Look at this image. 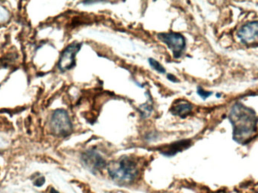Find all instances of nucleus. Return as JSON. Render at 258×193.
<instances>
[{"instance_id":"1","label":"nucleus","mask_w":258,"mask_h":193,"mask_svg":"<svg viewBox=\"0 0 258 193\" xmlns=\"http://www.w3.org/2000/svg\"><path fill=\"white\" fill-rule=\"evenodd\" d=\"M229 119L233 127V140L245 145L252 141L257 131V117L251 108L240 103L232 108Z\"/></svg>"},{"instance_id":"2","label":"nucleus","mask_w":258,"mask_h":193,"mask_svg":"<svg viewBox=\"0 0 258 193\" xmlns=\"http://www.w3.org/2000/svg\"><path fill=\"white\" fill-rule=\"evenodd\" d=\"M108 173L114 181L122 184L133 182L139 174V168L134 159L122 157L114 162H110Z\"/></svg>"},{"instance_id":"3","label":"nucleus","mask_w":258,"mask_h":193,"mask_svg":"<svg viewBox=\"0 0 258 193\" xmlns=\"http://www.w3.org/2000/svg\"><path fill=\"white\" fill-rule=\"evenodd\" d=\"M50 127L54 135L60 137H67L73 131V124L68 112L65 109H56L51 115Z\"/></svg>"},{"instance_id":"4","label":"nucleus","mask_w":258,"mask_h":193,"mask_svg":"<svg viewBox=\"0 0 258 193\" xmlns=\"http://www.w3.org/2000/svg\"><path fill=\"white\" fill-rule=\"evenodd\" d=\"M157 36L159 40L162 41L171 50L175 58H179L181 56L186 47L184 37L181 34L171 32L159 33Z\"/></svg>"},{"instance_id":"5","label":"nucleus","mask_w":258,"mask_h":193,"mask_svg":"<svg viewBox=\"0 0 258 193\" xmlns=\"http://www.w3.org/2000/svg\"><path fill=\"white\" fill-rule=\"evenodd\" d=\"M82 44L80 42H74L70 44L62 52L59 59V70L62 72L69 71L76 66V55L81 49Z\"/></svg>"},{"instance_id":"6","label":"nucleus","mask_w":258,"mask_h":193,"mask_svg":"<svg viewBox=\"0 0 258 193\" xmlns=\"http://www.w3.org/2000/svg\"><path fill=\"white\" fill-rule=\"evenodd\" d=\"M82 161L86 168H89L92 172L101 171L107 165L105 159L95 150H88L85 152L82 156Z\"/></svg>"},{"instance_id":"7","label":"nucleus","mask_w":258,"mask_h":193,"mask_svg":"<svg viewBox=\"0 0 258 193\" xmlns=\"http://www.w3.org/2000/svg\"><path fill=\"white\" fill-rule=\"evenodd\" d=\"M238 36L244 43L252 42L258 36V21H251L241 27Z\"/></svg>"},{"instance_id":"8","label":"nucleus","mask_w":258,"mask_h":193,"mask_svg":"<svg viewBox=\"0 0 258 193\" xmlns=\"http://www.w3.org/2000/svg\"><path fill=\"white\" fill-rule=\"evenodd\" d=\"M190 146V141L189 140H182V141H177V142L173 143L170 145L167 146L165 149L161 150V153L164 156H175L177 153L186 150Z\"/></svg>"},{"instance_id":"9","label":"nucleus","mask_w":258,"mask_h":193,"mask_svg":"<svg viewBox=\"0 0 258 193\" xmlns=\"http://www.w3.org/2000/svg\"><path fill=\"white\" fill-rule=\"evenodd\" d=\"M192 109V105L189 102L186 101V100H178L171 106V112L172 115H176V116L185 118L190 113Z\"/></svg>"},{"instance_id":"10","label":"nucleus","mask_w":258,"mask_h":193,"mask_svg":"<svg viewBox=\"0 0 258 193\" xmlns=\"http://www.w3.org/2000/svg\"><path fill=\"white\" fill-rule=\"evenodd\" d=\"M139 109L143 118H148L153 112V106L151 104H149L148 103H144L140 106Z\"/></svg>"},{"instance_id":"11","label":"nucleus","mask_w":258,"mask_h":193,"mask_svg":"<svg viewBox=\"0 0 258 193\" xmlns=\"http://www.w3.org/2000/svg\"><path fill=\"white\" fill-rule=\"evenodd\" d=\"M148 61L150 66L152 67V68L154 69L155 71H157L159 74H165V73H166V70H165V68H163V66H162L159 62H158L157 60L150 57V58L148 59Z\"/></svg>"},{"instance_id":"12","label":"nucleus","mask_w":258,"mask_h":193,"mask_svg":"<svg viewBox=\"0 0 258 193\" xmlns=\"http://www.w3.org/2000/svg\"><path fill=\"white\" fill-rule=\"evenodd\" d=\"M197 93L203 100H206L212 94V92H206V91H205L204 89L200 87H199L198 89H197Z\"/></svg>"},{"instance_id":"13","label":"nucleus","mask_w":258,"mask_h":193,"mask_svg":"<svg viewBox=\"0 0 258 193\" xmlns=\"http://www.w3.org/2000/svg\"><path fill=\"white\" fill-rule=\"evenodd\" d=\"M167 79H168L169 81H171V83H177L179 82L177 77H174L172 74H168V75H167Z\"/></svg>"},{"instance_id":"14","label":"nucleus","mask_w":258,"mask_h":193,"mask_svg":"<svg viewBox=\"0 0 258 193\" xmlns=\"http://www.w3.org/2000/svg\"><path fill=\"white\" fill-rule=\"evenodd\" d=\"M44 183H45V178H44V177H40V178L36 180L35 185L37 186H41L44 184Z\"/></svg>"},{"instance_id":"15","label":"nucleus","mask_w":258,"mask_h":193,"mask_svg":"<svg viewBox=\"0 0 258 193\" xmlns=\"http://www.w3.org/2000/svg\"><path fill=\"white\" fill-rule=\"evenodd\" d=\"M50 193H59L58 192H57V191H56L55 189H51V191H50Z\"/></svg>"}]
</instances>
